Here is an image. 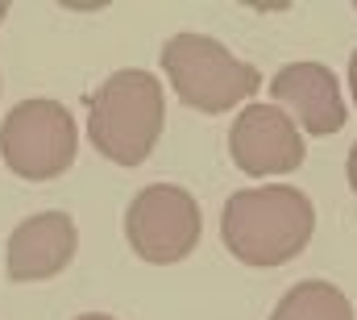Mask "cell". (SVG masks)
<instances>
[{
	"mask_svg": "<svg viewBox=\"0 0 357 320\" xmlns=\"http://www.w3.org/2000/svg\"><path fill=\"white\" fill-rule=\"evenodd\" d=\"M312 233H316V208L299 187L287 183L233 191L220 217V238L229 254L258 270L299 258Z\"/></svg>",
	"mask_w": 357,
	"mask_h": 320,
	"instance_id": "obj_1",
	"label": "cell"
},
{
	"mask_svg": "<svg viewBox=\"0 0 357 320\" xmlns=\"http://www.w3.org/2000/svg\"><path fill=\"white\" fill-rule=\"evenodd\" d=\"M167 121L162 83L150 71H112L88 100L91 146L116 166H142L154 154Z\"/></svg>",
	"mask_w": 357,
	"mask_h": 320,
	"instance_id": "obj_2",
	"label": "cell"
},
{
	"mask_svg": "<svg viewBox=\"0 0 357 320\" xmlns=\"http://www.w3.org/2000/svg\"><path fill=\"white\" fill-rule=\"evenodd\" d=\"M162 71L178 92V100L208 117L254 100V92L262 87L254 63H241L229 46L204 34H175L162 46Z\"/></svg>",
	"mask_w": 357,
	"mask_h": 320,
	"instance_id": "obj_3",
	"label": "cell"
},
{
	"mask_svg": "<svg viewBox=\"0 0 357 320\" xmlns=\"http://www.w3.org/2000/svg\"><path fill=\"white\" fill-rule=\"evenodd\" d=\"M0 154L13 175L29 183H46L71 170L79 154V129L67 104L33 96L21 100L4 121H0Z\"/></svg>",
	"mask_w": 357,
	"mask_h": 320,
	"instance_id": "obj_4",
	"label": "cell"
},
{
	"mask_svg": "<svg viewBox=\"0 0 357 320\" xmlns=\"http://www.w3.org/2000/svg\"><path fill=\"white\" fill-rule=\"evenodd\" d=\"M199 233H204L199 204L178 183H150L125 208V238L133 254L150 266L183 262L199 245Z\"/></svg>",
	"mask_w": 357,
	"mask_h": 320,
	"instance_id": "obj_5",
	"label": "cell"
},
{
	"mask_svg": "<svg viewBox=\"0 0 357 320\" xmlns=\"http://www.w3.org/2000/svg\"><path fill=\"white\" fill-rule=\"evenodd\" d=\"M229 154L245 175H291L303 166V133L278 104H245L229 129Z\"/></svg>",
	"mask_w": 357,
	"mask_h": 320,
	"instance_id": "obj_6",
	"label": "cell"
},
{
	"mask_svg": "<svg viewBox=\"0 0 357 320\" xmlns=\"http://www.w3.org/2000/svg\"><path fill=\"white\" fill-rule=\"evenodd\" d=\"M270 96L312 138H333L349 121V108H345V96H341V80L324 63H291V67H282L270 80Z\"/></svg>",
	"mask_w": 357,
	"mask_h": 320,
	"instance_id": "obj_7",
	"label": "cell"
},
{
	"mask_svg": "<svg viewBox=\"0 0 357 320\" xmlns=\"http://www.w3.org/2000/svg\"><path fill=\"white\" fill-rule=\"evenodd\" d=\"M75 221L67 212H33L25 217L4 249V275L8 283H42L71 266L75 258Z\"/></svg>",
	"mask_w": 357,
	"mask_h": 320,
	"instance_id": "obj_8",
	"label": "cell"
},
{
	"mask_svg": "<svg viewBox=\"0 0 357 320\" xmlns=\"http://www.w3.org/2000/svg\"><path fill=\"white\" fill-rule=\"evenodd\" d=\"M270 320H354V304L345 300L337 283L303 279L274 304Z\"/></svg>",
	"mask_w": 357,
	"mask_h": 320,
	"instance_id": "obj_9",
	"label": "cell"
},
{
	"mask_svg": "<svg viewBox=\"0 0 357 320\" xmlns=\"http://www.w3.org/2000/svg\"><path fill=\"white\" fill-rule=\"evenodd\" d=\"M345 170H349V187L357 191V142H354V150H349V162H345Z\"/></svg>",
	"mask_w": 357,
	"mask_h": 320,
	"instance_id": "obj_10",
	"label": "cell"
},
{
	"mask_svg": "<svg viewBox=\"0 0 357 320\" xmlns=\"http://www.w3.org/2000/svg\"><path fill=\"white\" fill-rule=\"evenodd\" d=\"M349 96H354V104H357V50H354V59H349Z\"/></svg>",
	"mask_w": 357,
	"mask_h": 320,
	"instance_id": "obj_11",
	"label": "cell"
},
{
	"mask_svg": "<svg viewBox=\"0 0 357 320\" xmlns=\"http://www.w3.org/2000/svg\"><path fill=\"white\" fill-rule=\"evenodd\" d=\"M75 320H116V317H108V312H84V317H75Z\"/></svg>",
	"mask_w": 357,
	"mask_h": 320,
	"instance_id": "obj_12",
	"label": "cell"
},
{
	"mask_svg": "<svg viewBox=\"0 0 357 320\" xmlns=\"http://www.w3.org/2000/svg\"><path fill=\"white\" fill-rule=\"evenodd\" d=\"M4 17H8V4H4V0H0V21H4Z\"/></svg>",
	"mask_w": 357,
	"mask_h": 320,
	"instance_id": "obj_13",
	"label": "cell"
},
{
	"mask_svg": "<svg viewBox=\"0 0 357 320\" xmlns=\"http://www.w3.org/2000/svg\"><path fill=\"white\" fill-rule=\"evenodd\" d=\"M354 8H357V4H354Z\"/></svg>",
	"mask_w": 357,
	"mask_h": 320,
	"instance_id": "obj_14",
	"label": "cell"
}]
</instances>
